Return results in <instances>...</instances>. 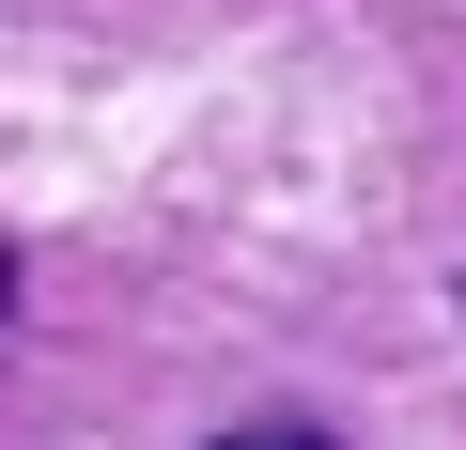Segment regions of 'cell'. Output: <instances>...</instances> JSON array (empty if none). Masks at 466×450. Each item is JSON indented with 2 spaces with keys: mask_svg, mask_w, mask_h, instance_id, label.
Segmentation results:
<instances>
[{
  "mask_svg": "<svg viewBox=\"0 0 466 450\" xmlns=\"http://www.w3.org/2000/svg\"><path fill=\"white\" fill-rule=\"evenodd\" d=\"M202 450H327L311 419H233V435H202Z\"/></svg>",
  "mask_w": 466,
  "mask_h": 450,
  "instance_id": "1",
  "label": "cell"
},
{
  "mask_svg": "<svg viewBox=\"0 0 466 450\" xmlns=\"http://www.w3.org/2000/svg\"><path fill=\"white\" fill-rule=\"evenodd\" d=\"M0 342H16V249H0Z\"/></svg>",
  "mask_w": 466,
  "mask_h": 450,
  "instance_id": "2",
  "label": "cell"
}]
</instances>
